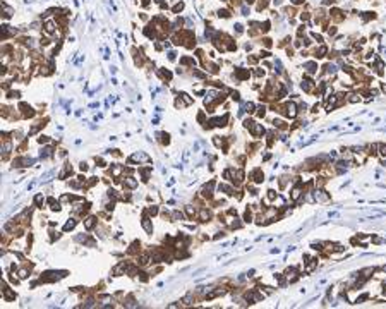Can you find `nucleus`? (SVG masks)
Listing matches in <instances>:
<instances>
[{
	"mask_svg": "<svg viewBox=\"0 0 386 309\" xmlns=\"http://www.w3.org/2000/svg\"><path fill=\"white\" fill-rule=\"evenodd\" d=\"M249 129H251V132H252L256 138H259V136H263V134H264V129H263V125H261V124H252Z\"/></svg>",
	"mask_w": 386,
	"mask_h": 309,
	"instance_id": "obj_1",
	"label": "nucleus"
},
{
	"mask_svg": "<svg viewBox=\"0 0 386 309\" xmlns=\"http://www.w3.org/2000/svg\"><path fill=\"white\" fill-rule=\"evenodd\" d=\"M285 108H287V115L290 117V119L297 117V107H295V103H288Z\"/></svg>",
	"mask_w": 386,
	"mask_h": 309,
	"instance_id": "obj_2",
	"label": "nucleus"
},
{
	"mask_svg": "<svg viewBox=\"0 0 386 309\" xmlns=\"http://www.w3.org/2000/svg\"><path fill=\"white\" fill-rule=\"evenodd\" d=\"M129 161H149V158L144 153H134V155L129 158Z\"/></svg>",
	"mask_w": 386,
	"mask_h": 309,
	"instance_id": "obj_3",
	"label": "nucleus"
},
{
	"mask_svg": "<svg viewBox=\"0 0 386 309\" xmlns=\"http://www.w3.org/2000/svg\"><path fill=\"white\" fill-rule=\"evenodd\" d=\"M314 198H316V201H328V199H329V196H328L324 191H316Z\"/></svg>",
	"mask_w": 386,
	"mask_h": 309,
	"instance_id": "obj_4",
	"label": "nucleus"
},
{
	"mask_svg": "<svg viewBox=\"0 0 386 309\" xmlns=\"http://www.w3.org/2000/svg\"><path fill=\"white\" fill-rule=\"evenodd\" d=\"M295 275H297V270H295V268H288L287 273H285V277H287L290 282H294V280H295Z\"/></svg>",
	"mask_w": 386,
	"mask_h": 309,
	"instance_id": "obj_5",
	"label": "nucleus"
},
{
	"mask_svg": "<svg viewBox=\"0 0 386 309\" xmlns=\"http://www.w3.org/2000/svg\"><path fill=\"white\" fill-rule=\"evenodd\" d=\"M143 227L146 229V232H148V234H153V225H151L149 218H144V220H143Z\"/></svg>",
	"mask_w": 386,
	"mask_h": 309,
	"instance_id": "obj_6",
	"label": "nucleus"
},
{
	"mask_svg": "<svg viewBox=\"0 0 386 309\" xmlns=\"http://www.w3.org/2000/svg\"><path fill=\"white\" fill-rule=\"evenodd\" d=\"M300 192H302V189H300V186H297V187H294V189H292V199H294V201H297L299 198H300Z\"/></svg>",
	"mask_w": 386,
	"mask_h": 309,
	"instance_id": "obj_7",
	"label": "nucleus"
},
{
	"mask_svg": "<svg viewBox=\"0 0 386 309\" xmlns=\"http://www.w3.org/2000/svg\"><path fill=\"white\" fill-rule=\"evenodd\" d=\"M124 186H127V187H136V186H137V180H134L132 177H127L125 182H124Z\"/></svg>",
	"mask_w": 386,
	"mask_h": 309,
	"instance_id": "obj_8",
	"label": "nucleus"
},
{
	"mask_svg": "<svg viewBox=\"0 0 386 309\" xmlns=\"http://www.w3.org/2000/svg\"><path fill=\"white\" fill-rule=\"evenodd\" d=\"M306 69H307V72H311V74H312V72H316L317 65L314 64V62H307V64H306Z\"/></svg>",
	"mask_w": 386,
	"mask_h": 309,
	"instance_id": "obj_9",
	"label": "nucleus"
},
{
	"mask_svg": "<svg viewBox=\"0 0 386 309\" xmlns=\"http://www.w3.org/2000/svg\"><path fill=\"white\" fill-rule=\"evenodd\" d=\"M199 217H201V220H203V222H208V220H209V211H208L206 208H204V209H201Z\"/></svg>",
	"mask_w": 386,
	"mask_h": 309,
	"instance_id": "obj_10",
	"label": "nucleus"
},
{
	"mask_svg": "<svg viewBox=\"0 0 386 309\" xmlns=\"http://www.w3.org/2000/svg\"><path fill=\"white\" fill-rule=\"evenodd\" d=\"M326 47H319V48H317L316 50V57L317 59H319V57H324V55H326Z\"/></svg>",
	"mask_w": 386,
	"mask_h": 309,
	"instance_id": "obj_11",
	"label": "nucleus"
},
{
	"mask_svg": "<svg viewBox=\"0 0 386 309\" xmlns=\"http://www.w3.org/2000/svg\"><path fill=\"white\" fill-rule=\"evenodd\" d=\"M252 177H254L256 182H261V180H263V173H261V170H254V172H252Z\"/></svg>",
	"mask_w": 386,
	"mask_h": 309,
	"instance_id": "obj_12",
	"label": "nucleus"
},
{
	"mask_svg": "<svg viewBox=\"0 0 386 309\" xmlns=\"http://www.w3.org/2000/svg\"><path fill=\"white\" fill-rule=\"evenodd\" d=\"M84 225H86V229H93L95 227V218L93 217H89V218H86V222H84Z\"/></svg>",
	"mask_w": 386,
	"mask_h": 309,
	"instance_id": "obj_13",
	"label": "nucleus"
},
{
	"mask_svg": "<svg viewBox=\"0 0 386 309\" xmlns=\"http://www.w3.org/2000/svg\"><path fill=\"white\" fill-rule=\"evenodd\" d=\"M220 191H225L227 194H233V189L230 186H225V184H220Z\"/></svg>",
	"mask_w": 386,
	"mask_h": 309,
	"instance_id": "obj_14",
	"label": "nucleus"
},
{
	"mask_svg": "<svg viewBox=\"0 0 386 309\" xmlns=\"http://www.w3.org/2000/svg\"><path fill=\"white\" fill-rule=\"evenodd\" d=\"M74 227H76V220H69V222L65 223L64 230H70V229H74Z\"/></svg>",
	"mask_w": 386,
	"mask_h": 309,
	"instance_id": "obj_15",
	"label": "nucleus"
},
{
	"mask_svg": "<svg viewBox=\"0 0 386 309\" xmlns=\"http://www.w3.org/2000/svg\"><path fill=\"white\" fill-rule=\"evenodd\" d=\"M371 273H374V268H366V270H362V271H360V275H362V277H369V275H371Z\"/></svg>",
	"mask_w": 386,
	"mask_h": 309,
	"instance_id": "obj_16",
	"label": "nucleus"
},
{
	"mask_svg": "<svg viewBox=\"0 0 386 309\" xmlns=\"http://www.w3.org/2000/svg\"><path fill=\"white\" fill-rule=\"evenodd\" d=\"M10 148H12L10 143H5V144H4V156H7V155L10 153Z\"/></svg>",
	"mask_w": 386,
	"mask_h": 309,
	"instance_id": "obj_17",
	"label": "nucleus"
},
{
	"mask_svg": "<svg viewBox=\"0 0 386 309\" xmlns=\"http://www.w3.org/2000/svg\"><path fill=\"white\" fill-rule=\"evenodd\" d=\"M53 31H55V24L52 21H48L47 22V33H53Z\"/></svg>",
	"mask_w": 386,
	"mask_h": 309,
	"instance_id": "obj_18",
	"label": "nucleus"
},
{
	"mask_svg": "<svg viewBox=\"0 0 386 309\" xmlns=\"http://www.w3.org/2000/svg\"><path fill=\"white\" fill-rule=\"evenodd\" d=\"M185 213H187L189 217H194V213H196V209L192 208V206H185Z\"/></svg>",
	"mask_w": 386,
	"mask_h": 309,
	"instance_id": "obj_19",
	"label": "nucleus"
},
{
	"mask_svg": "<svg viewBox=\"0 0 386 309\" xmlns=\"http://www.w3.org/2000/svg\"><path fill=\"white\" fill-rule=\"evenodd\" d=\"M180 96L184 98V101H185L187 105H190V103H192V98H189V95H185V93H180Z\"/></svg>",
	"mask_w": 386,
	"mask_h": 309,
	"instance_id": "obj_20",
	"label": "nucleus"
},
{
	"mask_svg": "<svg viewBox=\"0 0 386 309\" xmlns=\"http://www.w3.org/2000/svg\"><path fill=\"white\" fill-rule=\"evenodd\" d=\"M34 203H36L38 206H41V204H43V196H41V194H36V198H34Z\"/></svg>",
	"mask_w": 386,
	"mask_h": 309,
	"instance_id": "obj_21",
	"label": "nucleus"
},
{
	"mask_svg": "<svg viewBox=\"0 0 386 309\" xmlns=\"http://www.w3.org/2000/svg\"><path fill=\"white\" fill-rule=\"evenodd\" d=\"M264 110H266V108H264V107H257V112H256V113H257V115H259V117H264V113H266V112H264Z\"/></svg>",
	"mask_w": 386,
	"mask_h": 309,
	"instance_id": "obj_22",
	"label": "nucleus"
},
{
	"mask_svg": "<svg viewBox=\"0 0 386 309\" xmlns=\"http://www.w3.org/2000/svg\"><path fill=\"white\" fill-rule=\"evenodd\" d=\"M218 16H220V17H230V12H228V10H220Z\"/></svg>",
	"mask_w": 386,
	"mask_h": 309,
	"instance_id": "obj_23",
	"label": "nucleus"
},
{
	"mask_svg": "<svg viewBox=\"0 0 386 309\" xmlns=\"http://www.w3.org/2000/svg\"><path fill=\"white\" fill-rule=\"evenodd\" d=\"M246 112H254V103H246Z\"/></svg>",
	"mask_w": 386,
	"mask_h": 309,
	"instance_id": "obj_24",
	"label": "nucleus"
},
{
	"mask_svg": "<svg viewBox=\"0 0 386 309\" xmlns=\"http://www.w3.org/2000/svg\"><path fill=\"white\" fill-rule=\"evenodd\" d=\"M377 150H379V153H381V155H386V144H379V146H377Z\"/></svg>",
	"mask_w": 386,
	"mask_h": 309,
	"instance_id": "obj_25",
	"label": "nucleus"
},
{
	"mask_svg": "<svg viewBox=\"0 0 386 309\" xmlns=\"http://www.w3.org/2000/svg\"><path fill=\"white\" fill-rule=\"evenodd\" d=\"M348 101H352V103H355V101H359V95H350V98H348Z\"/></svg>",
	"mask_w": 386,
	"mask_h": 309,
	"instance_id": "obj_26",
	"label": "nucleus"
},
{
	"mask_svg": "<svg viewBox=\"0 0 386 309\" xmlns=\"http://www.w3.org/2000/svg\"><path fill=\"white\" fill-rule=\"evenodd\" d=\"M148 256H146V254H143V256H141V265H148Z\"/></svg>",
	"mask_w": 386,
	"mask_h": 309,
	"instance_id": "obj_27",
	"label": "nucleus"
},
{
	"mask_svg": "<svg viewBox=\"0 0 386 309\" xmlns=\"http://www.w3.org/2000/svg\"><path fill=\"white\" fill-rule=\"evenodd\" d=\"M213 141H215V144H216L218 148H220V146H221V144H223V139H220V138H218V136H216V138H215V139H213Z\"/></svg>",
	"mask_w": 386,
	"mask_h": 309,
	"instance_id": "obj_28",
	"label": "nucleus"
},
{
	"mask_svg": "<svg viewBox=\"0 0 386 309\" xmlns=\"http://www.w3.org/2000/svg\"><path fill=\"white\" fill-rule=\"evenodd\" d=\"M182 9H184V4L180 2V4H177V5H175V9H173V10H175V12H178V10H182Z\"/></svg>",
	"mask_w": 386,
	"mask_h": 309,
	"instance_id": "obj_29",
	"label": "nucleus"
},
{
	"mask_svg": "<svg viewBox=\"0 0 386 309\" xmlns=\"http://www.w3.org/2000/svg\"><path fill=\"white\" fill-rule=\"evenodd\" d=\"M275 196H276L275 191H268V198H269V199H275Z\"/></svg>",
	"mask_w": 386,
	"mask_h": 309,
	"instance_id": "obj_30",
	"label": "nucleus"
},
{
	"mask_svg": "<svg viewBox=\"0 0 386 309\" xmlns=\"http://www.w3.org/2000/svg\"><path fill=\"white\" fill-rule=\"evenodd\" d=\"M19 275H21V278H26V277H28V271H26V270H21Z\"/></svg>",
	"mask_w": 386,
	"mask_h": 309,
	"instance_id": "obj_31",
	"label": "nucleus"
},
{
	"mask_svg": "<svg viewBox=\"0 0 386 309\" xmlns=\"http://www.w3.org/2000/svg\"><path fill=\"white\" fill-rule=\"evenodd\" d=\"M244 218H246V222H251V218H252V217H251V213H249V209L246 211V215H244Z\"/></svg>",
	"mask_w": 386,
	"mask_h": 309,
	"instance_id": "obj_32",
	"label": "nucleus"
},
{
	"mask_svg": "<svg viewBox=\"0 0 386 309\" xmlns=\"http://www.w3.org/2000/svg\"><path fill=\"white\" fill-rule=\"evenodd\" d=\"M120 170H122L120 167H115V168H113V175H115V177H117V175L120 173Z\"/></svg>",
	"mask_w": 386,
	"mask_h": 309,
	"instance_id": "obj_33",
	"label": "nucleus"
},
{
	"mask_svg": "<svg viewBox=\"0 0 386 309\" xmlns=\"http://www.w3.org/2000/svg\"><path fill=\"white\" fill-rule=\"evenodd\" d=\"M242 14H244V16H249V9H247V7H246V5H244V7H242Z\"/></svg>",
	"mask_w": 386,
	"mask_h": 309,
	"instance_id": "obj_34",
	"label": "nucleus"
},
{
	"mask_svg": "<svg viewBox=\"0 0 386 309\" xmlns=\"http://www.w3.org/2000/svg\"><path fill=\"white\" fill-rule=\"evenodd\" d=\"M156 211H158V209L155 208V206H153V208H149V213H151V215H155V213H156Z\"/></svg>",
	"mask_w": 386,
	"mask_h": 309,
	"instance_id": "obj_35",
	"label": "nucleus"
},
{
	"mask_svg": "<svg viewBox=\"0 0 386 309\" xmlns=\"http://www.w3.org/2000/svg\"><path fill=\"white\" fill-rule=\"evenodd\" d=\"M328 31H329V34H335V33H337V28H329Z\"/></svg>",
	"mask_w": 386,
	"mask_h": 309,
	"instance_id": "obj_36",
	"label": "nucleus"
},
{
	"mask_svg": "<svg viewBox=\"0 0 386 309\" xmlns=\"http://www.w3.org/2000/svg\"><path fill=\"white\" fill-rule=\"evenodd\" d=\"M81 170H88V165H86V163H81Z\"/></svg>",
	"mask_w": 386,
	"mask_h": 309,
	"instance_id": "obj_37",
	"label": "nucleus"
},
{
	"mask_svg": "<svg viewBox=\"0 0 386 309\" xmlns=\"http://www.w3.org/2000/svg\"><path fill=\"white\" fill-rule=\"evenodd\" d=\"M273 4H275V5H280V4H281V0H273Z\"/></svg>",
	"mask_w": 386,
	"mask_h": 309,
	"instance_id": "obj_38",
	"label": "nucleus"
},
{
	"mask_svg": "<svg viewBox=\"0 0 386 309\" xmlns=\"http://www.w3.org/2000/svg\"><path fill=\"white\" fill-rule=\"evenodd\" d=\"M383 270H385V271H386V265H385V266H383Z\"/></svg>",
	"mask_w": 386,
	"mask_h": 309,
	"instance_id": "obj_39",
	"label": "nucleus"
}]
</instances>
